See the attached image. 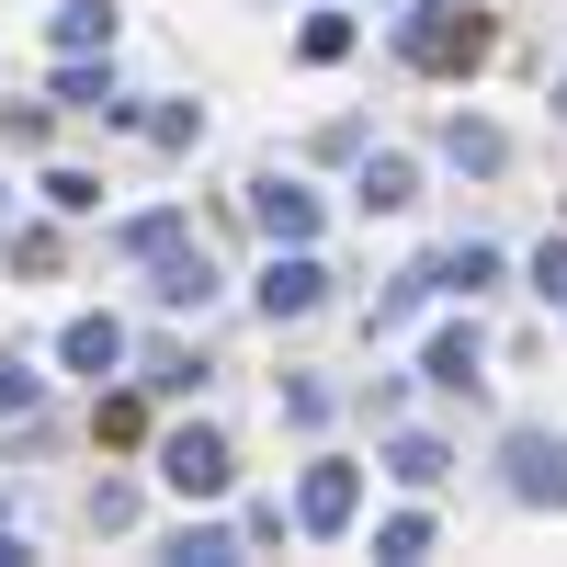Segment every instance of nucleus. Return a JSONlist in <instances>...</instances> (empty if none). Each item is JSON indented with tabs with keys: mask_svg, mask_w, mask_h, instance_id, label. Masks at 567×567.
Instances as JSON below:
<instances>
[{
	"mask_svg": "<svg viewBox=\"0 0 567 567\" xmlns=\"http://www.w3.org/2000/svg\"><path fill=\"white\" fill-rule=\"evenodd\" d=\"M398 45H409V69H432V80H465V69L488 58V23L465 12V0H409Z\"/></svg>",
	"mask_w": 567,
	"mask_h": 567,
	"instance_id": "f257e3e1",
	"label": "nucleus"
},
{
	"mask_svg": "<svg viewBox=\"0 0 567 567\" xmlns=\"http://www.w3.org/2000/svg\"><path fill=\"white\" fill-rule=\"evenodd\" d=\"M499 477H511V499H534V511H567V432H511L499 443Z\"/></svg>",
	"mask_w": 567,
	"mask_h": 567,
	"instance_id": "f03ea898",
	"label": "nucleus"
},
{
	"mask_svg": "<svg viewBox=\"0 0 567 567\" xmlns=\"http://www.w3.org/2000/svg\"><path fill=\"white\" fill-rule=\"evenodd\" d=\"M250 227H261L272 250H318V194H307L296 171H261L250 182Z\"/></svg>",
	"mask_w": 567,
	"mask_h": 567,
	"instance_id": "7ed1b4c3",
	"label": "nucleus"
},
{
	"mask_svg": "<svg viewBox=\"0 0 567 567\" xmlns=\"http://www.w3.org/2000/svg\"><path fill=\"white\" fill-rule=\"evenodd\" d=\"M227 465H239V454H227V432H205V420H182V432L159 443V477H171L182 499H216V488H227Z\"/></svg>",
	"mask_w": 567,
	"mask_h": 567,
	"instance_id": "20e7f679",
	"label": "nucleus"
},
{
	"mask_svg": "<svg viewBox=\"0 0 567 567\" xmlns=\"http://www.w3.org/2000/svg\"><path fill=\"white\" fill-rule=\"evenodd\" d=\"M329 307V261L318 250H272V272H261V318L284 329V318H318Z\"/></svg>",
	"mask_w": 567,
	"mask_h": 567,
	"instance_id": "39448f33",
	"label": "nucleus"
},
{
	"mask_svg": "<svg viewBox=\"0 0 567 567\" xmlns=\"http://www.w3.org/2000/svg\"><path fill=\"white\" fill-rule=\"evenodd\" d=\"M352 511H363V465H341V454L307 465V488H296V534H341Z\"/></svg>",
	"mask_w": 567,
	"mask_h": 567,
	"instance_id": "423d86ee",
	"label": "nucleus"
},
{
	"mask_svg": "<svg viewBox=\"0 0 567 567\" xmlns=\"http://www.w3.org/2000/svg\"><path fill=\"white\" fill-rule=\"evenodd\" d=\"M488 341H477V318H454V329H432V352H420V386H443V398H477L488 386Z\"/></svg>",
	"mask_w": 567,
	"mask_h": 567,
	"instance_id": "0eeeda50",
	"label": "nucleus"
},
{
	"mask_svg": "<svg viewBox=\"0 0 567 567\" xmlns=\"http://www.w3.org/2000/svg\"><path fill=\"white\" fill-rule=\"evenodd\" d=\"M420 272H432V296H465V307H477L488 284H499V250H488V239H454V250H432Z\"/></svg>",
	"mask_w": 567,
	"mask_h": 567,
	"instance_id": "6e6552de",
	"label": "nucleus"
},
{
	"mask_svg": "<svg viewBox=\"0 0 567 567\" xmlns=\"http://www.w3.org/2000/svg\"><path fill=\"white\" fill-rule=\"evenodd\" d=\"M58 363H69V374H114V363H125V318H103V307L69 318V329H58Z\"/></svg>",
	"mask_w": 567,
	"mask_h": 567,
	"instance_id": "1a4fd4ad",
	"label": "nucleus"
},
{
	"mask_svg": "<svg viewBox=\"0 0 567 567\" xmlns=\"http://www.w3.org/2000/svg\"><path fill=\"white\" fill-rule=\"evenodd\" d=\"M148 296H159V307H205V296H216V261H205V239H171Z\"/></svg>",
	"mask_w": 567,
	"mask_h": 567,
	"instance_id": "9d476101",
	"label": "nucleus"
},
{
	"mask_svg": "<svg viewBox=\"0 0 567 567\" xmlns=\"http://www.w3.org/2000/svg\"><path fill=\"white\" fill-rule=\"evenodd\" d=\"M409 205H420V159L374 148V159H363V216H409Z\"/></svg>",
	"mask_w": 567,
	"mask_h": 567,
	"instance_id": "9b49d317",
	"label": "nucleus"
},
{
	"mask_svg": "<svg viewBox=\"0 0 567 567\" xmlns=\"http://www.w3.org/2000/svg\"><path fill=\"white\" fill-rule=\"evenodd\" d=\"M443 159L488 182V171H511V136H499V125H477V114H454V125H443Z\"/></svg>",
	"mask_w": 567,
	"mask_h": 567,
	"instance_id": "f8f14e48",
	"label": "nucleus"
},
{
	"mask_svg": "<svg viewBox=\"0 0 567 567\" xmlns=\"http://www.w3.org/2000/svg\"><path fill=\"white\" fill-rule=\"evenodd\" d=\"M171 239H194V216H182V205H148V216H125V227H114V250H125V261H159Z\"/></svg>",
	"mask_w": 567,
	"mask_h": 567,
	"instance_id": "ddd939ff",
	"label": "nucleus"
},
{
	"mask_svg": "<svg viewBox=\"0 0 567 567\" xmlns=\"http://www.w3.org/2000/svg\"><path fill=\"white\" fill-rule=\"evenodd\" d=\"M386 477H398V488H443V477H454V454H443L432 432H398V443H386Z\"/></svg>",
	"mask_w": 567,
	"mask_h": 567,
	"instance_id": "4468645a",
	"label": "nucleus"
},
{
	"mask_svg": "<svg viewBox=\"0 0 567 567\" xmlns=\"http://www.w3.org/2000/svg\"><path fill=\"white\" fill-rule=\"evenodd\" d=\"M58 45L69 58H103L114 45V0H58Z\"/></svg>",
	"mask_w": 567,
	"mask_h": 567,
	"instance_id": "2eb2a0df",
	"label": "nucleus"
},
{
	"mask_svg": "<svg viewBox=\"0 0 567 567\" xmlns=\"http://www.w3.org/2000/svg\"><path fill=\"white\" fill-rule=\"evenodd\" d=\"M58 103H69V114H114L125 91H114V69H103V58H69V69H58Z\"/></svg>",
	"mask_w": 567,
	"mask_h": 567,
	"instance_id": "dca6fc26",
	"label": "nucleus"
},
{
	"mask_svg": "<svg viewBox=\"0 0 567 567\" xmlns=\"http://www.w3.org/2000/svg\"><path fill=\"white\" fill-rule=\"evenodd\" d=\"M171 567H239V534H227V523H182L171 534Z\"/></svg>",
	"mask_w": 567,
	"mask_h": 567,
	"instance_id": "f3484780",
	"label": "nucleus"
},
{
	"mask_svg": "<svg viewBox=\"0 0 567 567\" xmlns=\"http://www.w3.org/2000/svg\"><path fill=\"white\" fill-rule=\"evenodd\" d=\"M45 409V374L23 363V352H0V432H12V420H34Z\"/></svg>",
	"mask_w": 567,
	"mask_h": 567,
	"instance_id": "a211bd4d",
	"label": "nucleus"
},
{
	"mask_svg": "<svg viewBox=\"0 0 567 567\" xmlns=\"http://www.w3.org/2000/svg\"><path fill=\"white\" fill-rule=\"evenodd\" d=\"M136 125H148V148H205V103H159V114H136Z\"/></svg>",
	"mask_w": 567,
	"mask_h": 567,
	"instance_id": "6ab92c4d",
	"label": "nucleus"
},
{
	"mask_svg": "<svg viewBox=\"0 0 567 567\" xmlns=\"http://www.w3.org/2000/svg\"><path fill=\"white\" fill-rule=\"evenodd\" d=\"M374 556H386V567L432 556V511H398V523H374Z\"/></svg>",
	"mask_w": 567,
	"mask_h": 567,
	"instance_id": "aec40b11",
	"label": "nucleus"
},
{
	"mask_svg": "<svg viewBox=\"0 0 567 567\" xmlns=\"http://www.w3.org/2000/svg\"><path fill=\"white\" fill-rule=\"evenodd\" d=\"M148 386H159V398H194V386H205V363L182 352V341H148Z\"/></svg>",
	"mask_w": 567,
	"mask_h": 567,
	"instance_id": "412c9836",
	"label": "nucleus"
},
{
	"mask_svg": "<svg viewBox=\"0 0 567 567\" xmlns=\"http://www.w3.org/2000/svg\"><path fill=\"white\" fill-rule=\"evenodd\" d=\"M296 58H307V69H329V58H352V23H341V12H318V23L296 34Z\"/></svg>",
	"mask_w": 567,
	"mask_h": 567,
	"instance_id": "4be33fe9",
	"label": "nucleus"
},
{
	"mask_svg": "<svg viewBox=\"0 0 567 567\" xmlns=\"http://www.w3.org/2000/svg\"><path fill=\"white\" fill-rule=\"evenodd\" d=\"M45 205H58V216H91V205H103V182H91V171H45Z\"/></svg>",
	"mask_w": 567,
	"mask_h": 567,
	"instance_id": "5701e85b",
	"label": "nucleus"
},
{
	"mask_svg": "<svg viewBox=\"0 0 567 567\" xmlns=\"http://www.w3.org/2000/svg\"><path fill=\"white\" fill-rule=\"evenodd\" d=\"M125 523H136V488L103 477V488H91V534H125Z\"/></svg>",
	"mask_w": 567,
	"mask_h": 567,
	"instance_id": "b1692460",
	"label": "nucleus"
},
{
	"mask_svg": "<svg viewBox=\"0 0 567 567\" xmlns=\"http://www.w3.org/2000/svg\"><path fill=\"white\" fill-rule=\"evenodd\" d=\"M329 409H341V398H329V386H318V374H296V386H284V420H307V432H318V420H329Z\"/></svg>",
	"mask_w": 567,
	"mask_h": 567,
	"instance_id": "393cba45",
	"label": "nucleus"
},
{
	"mask_svg": "<svg viewBox=\"0 0 567 567\" xmlns=\"http://www.w3.org/2000/svg\"><path fill=\"white\" fill-rule=\"evenodd\" d=\"M534 296H545V307H556V296H567V227H556V239H545V250H534Z\"/></svg>",
	"mask_w": 567,
	"mask_h": 567,
	"instance_id": "a878e982",
	"label": "nucleus"
},
{
	"mask_svg": "<svg viewBox=\"0 0 567 567\" xmlns=\"http://www.w3.org/2000/svg\"><path fill=\"white\" fill-rule=\"evenodd\" d=\"M103 443H148V409H136V398H103Z\"/></svg>",
	"mask_w": 567,
	"mask_h": 567,
	"instance_id": "bb28decb",
	"label": "nucleus"
},
{
	"mask_svg": "<svg viewBox=\"0 0 567 567\" xmlns=\"http://www.w3.org/2000/svg\"><path fill=\"white\" fill-rule=\"evenodd\" d=\"M23 556V523H12V499H0V567H12Z\"/></svg>",
	"mask_w": 567,
	"mask_h": 567,
	"instance_id": "cd10ccee",
	"label": "nucleus"
},
{
	"mask_svg": "<svg viewBox=\"0 0 567 567\" xmlns=\"http://www.w3.org/2000/svg\"><path fill=\"white\" fill-rule=\"evenodd\" d=\"M0 250H12V194H0Z\"/></svg>",
	"mask_w": 567,
	"mask_h": 567,
	"instance_id": "c85d7f7f",
	"label": "nucleus"
},
{
	"mask_svg": "<svg viewBox=\"0 0 567 567\" xmlns=\"http://www.w3.org/2000/svg\"><path fill=\"white\" fill-rule=\"evenodd\" d=\"M556 114H567V80H556Z\"/></svg>",
	"mask_w": 567,
	"mask_h": 567,
	"instance_id": "c756f323",
	"label": "nucleus"
},
{
	"mask_svg": "<svg viewBox=\"0 0 567 567\" xmlns=\"http://www.w3.org/2000/svg\"><path fill=\"white\" fill-rule=\"evenodd\" d=\"M374 12H386V0H374Z\"/></svg>",
	"mask_w": 567,
	"mask_h": 567,
	"instance_id": "7c9ffc66",
	"label": "nucleus"
}]
</instances>
